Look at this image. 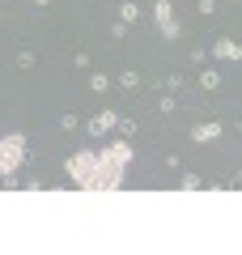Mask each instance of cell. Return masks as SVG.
Segmentation results:
<instances>
[{"mask_svg":"<svg viewBox=\"0 0 242 255\" xmlns=\"http://www.w3.org/2000/svg\"><path fill=\"white\" fill-rule=\"evenodd\" d=\"M132 157H136V145L127 136H119L102 149H77L64 162V170H68V183L81 191H119Z\"/></svg>","mask_w":242,"mask_h":255,"instance_id":"6da1fadb","label":"cell"},{"mask_svg":"<svg viewBox=\"0 0 242 255\" xmlns=\"http://www.w3.org/2000/svg\"><path fill=\"white\" fill-rule=\"evenodd\" d=\"M21 162H26V136L21 132H4L0 136V183L9 179Z\"/></svg>","mask_w":242,"mask_h":255,"instance_id":"7a4b0ae2","label":"cell"},{"mask_svg":"<svg viewBox=\"0 0 242 255\" xmlns=\"http://www.w3.org/2000/svg\"><path fill=\"white\" fill-rule=\"evenodd\" d=\"M153 21H157V30H161V38H166V43H179V38H183L179 13H174L170 0H153Z\"/></svg>","mask_w":242,"mask_h":255,"instance_id":"3957f363","label":"cell"},{"mask_svg":"<svg viewBox=\"0 0 242 255\" xmlns=\"http://www.w3.org/2000/svg\"><path fill=\"white\" fill-rule=\"evenodd\" d=\"M115 124H119V111H98V115L85 119V132H90L94 140H102L107 132H115Z\"/></svg>","mask_w":242,"mask_h":255,"instance_id":"277c9868","label":"cell"},{"mask_svg":"<svg viewBox=\"0 0 242 255\" xmlns=\"http://www.w3.org/2000/svg\"><path fill=\"white\" fill-rule=\"evenodd\" d=\"M225 136V124H217V119H204V124L191 128V140L196 145H208V140H221Z\"/></svg>","mask_w":242,"mask_h":255,"instance_id":"5b68a950","label":"cell"},{"mask_svg":"<svg viewBox=\"0 0 242 255\" xmlns=\"http://www.w3.org/2000/svg\"><path fill=\"white\" fill-rule=\"evenodd\" d=\"M208 51H213L217 60H230V64H238V60H242V43H234V38H217Z\"/></svg>","mask_w":242,"mask_h":255,"instance_id":"8992f818","label":"cell"},{"mask_svg":"<svg viewBox=\"0 0 242 255\" xmlns=\"http://www.w3.org/2000/svg\"><path fill=\"white\" fill-rule=\"evenodd\" d=\"M119 21H123V26H136V21H140V9H136V0H123V4H119Z\"/></svg>","mask_w":242,"mask_h":255,"instance_id":"52a82bcc","label":"cell"},{"mask_svg":"<svg viewBox=\"0 0 242 255\" xmlns=\"http://www.w3.org/2000/svg\"><path fill=\"white\" fill-rule=\"evenodd\" d=\"M200 90H221V73H217V68H204V73H200Z\"/></svg>","mask_w":242,"mask_h":255,"instance_id":"ba28073f","label":"cell"},{"mask_svg":"<svg viewBox=\"0 0 242 255\" xmlns=\"http://www.w3.org/2000/svg\"><path fill=\"white\" fill-rule=\"evenodd\" d=\"M140 81H144V77L136 73V68H127V73H119V85H123V90H140Z\"/></svg>","mask_w":242,"mask_h":255,"instance_id":"9c48e42d","label":"cell"},{"mask_svg":"<svg viewBox=\"0 0 242 255\" xmlns=\"http://www.w3.org/2000/svg\"><path fill=\"white\" fill-rule=\"evenodd\" d=\"M111 85H115V81H111L107 73H94V77H90V90H94V94H107Z\"/></svg>","mask_w":242,"mask_h":255,"instance_id":"30bf717a","label":"cell"},{"mask_svg":"<svg viewBox=\"0 0 242 255\" xmlns=\"http://www.w3.org/2000/svg\"><path fill=\"white\" fill-rule=\"evenodd\" d=\"M115 132H119V136H127V140H132V136H136V119H127V115H119V124H115Z\"/></svg>","mask_w":242,"mask_h":255,"instance_id":"8fae6325","label":"cell"},{"mask_svg":"<svg viewBox=\"0 0 242 255\" xmlns=\"http://www.w3.org/2000/svg\"><path fill=\"white\" fill-rule=\"evenodd\" d=\"M34 60H38V55L30 51V47H26V51H17V68H34Z\"/></svg>","mask_w":242,"mask_h":255,"instance_id":"7c38bea8","label":"cell"},{"mask_svg":"<svg viewBox=\"0 0 242 255\" xmlns=\"http://www.w3.org/2000/svg\"><path fill=\"white\" fill-rule=\"evenodd\" d=\"M60 128H64V132H77V128H81V119L68 111V115H60Z\"/></svg>","mask_w":242,"mask_h":255,"instance_id":"4fadbf2b","label":"cell"},{"mask_svg":"<svg viewBox=\"0 0 242 255\" xmlns=\"http://www.w3.org/2000/svg\"><path fill=\"white\" fill-rule=\"evenodd\" d=\"M179 187H183V191H200V174H183Z\"/></svg>","mask_w":242,"mask_h":255,"instance_id":"5bb4252c","label":"cell"},{"mask_svg":"<svg viewBox=\"0 0 242 255\" xmlns=\"http://www.w3.org/2000/svg\"><path fill=\"white\" fill-rule=\"evenodd\" d=\"M157 111H161V115H174V111H179V102H174V98H170V94H166V98H161V102H157Z\"/></svg>","mask_w":242,"mask_h":255,"instance_id":"9a60e30c","label":"cell"},{"mask_svg":"<svg viewBox=\"0 0 242 255\" xmlns=\"http://www.w3.org/2000/svg\"><path fill=\"white\" fill-rule=\"evenodd\" d=\"M127 30H132V26H123V21H119V17L111 21V38H127Z\"/></svg>","mask_w":242,"mask_h":255,"instance_id":"2e32d148","label":"cell"},{"mask_svg":"<svg viewBox=\"0 0 242 255\" xmlns=\"http://www.w3.org/2000/svg\"><path fill=\"white\" fill-rule=\"evenodd\" d=\"M196 13H200V17H213V13H217V0H200Z\"/></svg>","mask_w":242,"mask_h":255,"instance_id":"e0dca14e","label":"cell"},{"mask_svg":"<svg viewBox=\"0 0 242 255\" xmlns=\"http://www.w3.org/2000/svg\"><path fill=\"white\" fill-rule=\"evenodd\" d=\"M183 85H187V81H183V77H174V73H170V77H166V90H170V94H179V90H183Z\"/></svg>","mask_w":242,"mask_h":255,"instance_id":"ac0fdd59","label":"cell"},{"mask_svg":"<svg viewBox=\"0 0 242 255\" xmlns=\"http://www.w3.org/2000/svg\"><path fill=\"white\" fill-rule=\"evenodd\" d=\"M225 187H230V191H238V187H242V166H238V174H234V183H225Z\"/></svg>","mask_w":242,"mask_h":255,"instance_id":"d6986e66","label":"cell"},{"mask_svg":"<svg viewBox=\"0 0 242 255\" xmlns=\"http://www.w3.org/2000/svg\"><path fill=\"white\" fill-rule=\"evenodd\" d=\"M34 4H38V9H47V4H51V0H34Z\"/></svg>","mask_w":242,"mask_h":255,"instance_id":"ffe728a7","label":"cell"},{"mask_svg":"<svg viewBox=\"0 0 242 255\" xmlns=\"http://www.w3.org/2000/svg\"><path fill=\"white\" fill-rule=\"evenodd\" d=\"M230 4H234V0H230Z\"/></svg>","mask_w":242,"mask_h":255,"instance_id":"44dd1931","label":"cell"}]
</instances>
